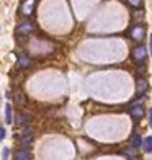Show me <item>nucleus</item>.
Returning <instances> with one entry per match:
<instances>
[{"instance_id":"f257e3e1","label":"nucleus","mask_w":152,"mask_h":160,"mask_svg":"<svg viewBox=\"0 0 152 160\" xmlns=\"http://www.w3.org/2000/svg\"><path fill=\"white\" fill-rule=\"evenodd\" d=\"M133 57L136 59L137 62H142L144 59H146V49H144V46H137L133 53Z\"/></svg>"},{"instance_id":"f03ea898","label":"nucleus","mask_w":152,"mask_h":160,"mask_svg":"<svg viewBox=\"0 0 152 160\" xmlns=\"http://www.w3.org/2000/svg\"><path fill=\"white\" fill-rule=\"evenodd\" d=\"M146 90H147L146 79H139V80H137V93H139V96H142L144 93H146Z\"/></svg>"},{"instance_id":"7ed1b4c3","label":"nucleus","mask_w":152,"mask_h":160,"mask_svg":"<svg viewBox=\"0 0 152 160\" xmlns=\"http://www.w3.org/2000/svg\"><path fill=\"white\" fill-rule=\"evenodd\" d=\"M131 116L134 118V119H137V118H142L144 116V110L141 106H133V110H131Z\"/></svg>"},{"instance_id":"20e7f679","label":"nucleus","mask_w":152,"mask_h":160,"mask_svg":"<svg viewBox=\"0 0 152 160\" xmlns=\"http://www.w3.org/2000/svg\"><path fill=\"white\" fill-rule=\"evenodd\" d=\"M133 38H134V39H142V38H144V28L142 26H136V28H134V30H133Z\"/></svg>"},{"instance_id":"39448f33","label":"nucleus","mask_w":152,"mask_h":160,"mask_svg":"<svg viewBox=\"0 0 152 160\" xmlns=\"http://www.w3.org/2000/svg\"><path fill=\"white\" fill-rule=\"evenodd\" d=\"M15 160H30L28 152H26L25 149H20V150H16V154H15Z\"/></svg>"},{"instance_id":"423d86ee","label":"nucleus","mask_w":152,"mask_h":160,"mask_svg":"<svg viewBox=\"0 0 152 160\" xmlns=\"http://www.w3.org/2000/svg\"><path fill=\"white\" fill-rule=\"evenodd\" d=\"M141 144H142V139H141V136H139V134H134L133 139H131V145H133L134 149H137Z\"/></svg>"},{"instance_id":"0eeeda50","label":"nucleus","mask_w":152,"mask_h":160,"mask_svg":"<svg viewBox=\"0 0 152 160\" xmlns=\"http://www.w3.org/2000/svg\"><path fill=\"white\" fill-rule=\"evenodd\" d=\"M5 119H7V124H10L12 123V106L7 103V106H5Z\"/></svg>"},{"instance_id":"6e6552de","label":"nucleus","mask_w":152,"mask_h":160,"mask_svg":"<svg viewBox=\"0 0 152 160\" xmlns=\"http://www.w3.org/2000/svg\"><path fill=\"white\" fill-rule=\"evenodd\" d=\"M144 150L152 152V136L151 137H146V141H144Z\"/></svg>"},{"instance_id":"1a4fd4ad","label":"nucleus","mask_w":152,"mask_h":160,"mask_svg":"<svg viewBox=\"0 0 152 160\" xmlns=\"http://www.w3.org/2000/svg\"><path fill=\"white\" fill-rule=\"evenodd\" d=\"M30 64H31V61H30L28 56H22V57H20V65H22V67H28Z\"/></svg>"},{"instance_id":"9d476101","label":"nucleus","mask_w":152,"mask_h":160,"mask_svg":"<svg viewBox=\"0 0 152 160\" xmlns=\"http://www.w3.org/2000/svg\"><path fill=\"white\" fill-rule=\"evenodd\" d=\"M15 101L18 103V105H25V95H23V93H16V95H15Z\"/></svg>"},{"instance_id":"9b49d317","label":"nucleus","mask_w":152,"mask_h":160,"mask_svg":"<svg viewBox=\"0 0 152 160\" xmlns=\"http://www.w3.org/2000/svg\"><path fill=\"white\" fill-rule=\"evenodd\" d=\"M31 28H33V26H31L30 23H25V25H23V26H20V31H22L23 34H26V33H28V31H31Z\"/></svg>"},{"instance_id":"f8f14e48","label":"nucleus","mask_w":152,"mask_h":160,"mask_svg":"<svg viewBox=\"0 0 152 160\" xmlns=\"http://www.w3.org/2000/svg\"><path fill=\"white\" fill-rule=\"evenodd\" d=\"M10 155V149L8 147H2V160H7Z\"/></svg>"},{"instance_id":"ddd939ff","label":"nucleus","mask_w":152,"mask_h":160,"mask_svg":"<svg viewBox=\"0 0 152 160\" xmlns=\"http://www.w3.org/2000/svg\"><path fill=\"white\" fill-rule=\"evenodd\" d=\"M25 133H26V136L23 137V145H28L30 142H31V137H30V129H26Z\"/></svg>"},{"instance_id":"4468645a","label":"nucleus","mask_w":152,"mask_h":160,"mask_svg":"<svg viewBox=\"0 0 152 160\" xmlns=\"http://www.w3.org/2000/svg\"><path fill=\"white\" fill-rule=\"evenodd\" d=\"M5 136H7V133H5V129H0V139H5Z\"/></svg>"},{"instance_id":"2eb2a0df","label":"nucleus","mask_w":152,"mask_h":160,"mask_svg":"<svg viewBox=\"0 0 152 160\" xmlns=\"http://www.w3.org/2000/svg\"><path fill=\"white\" fill-rule=\"evenodd\" d=\"M18 121H20V123H26L28 119H26V116H20V118H18Z\"/></svg>"},{"instance_id":"dca6fc26","label":"nucleus","mask_w":152,"mask_h":160,"mask_svg":"<svg viewBox=\"0 0 152 160\" xmlns=\"http://www.w3.org/2000/svg\"><path fill=\"white\" fill-rule=\"evenodd\" d=\"M128 3H131V5H141V2H134V0H129V2H128Z\"/></svg>"},{"instance_id":"f3484780","label":"nucleus","mask_w":152,"mask_h":160,"mask_svg":"<svg viewBox=\"0 0 152 160\" xmlns=\"http://www.w3.org/2000/svg\"><path fill=\"white\" fill-rule=\"evenodd\" d=\"M149 43H151V49H152V36H151V39H149Z\"/></svg>"},{"instance_id":"a211bd4d","label":"nucleus","mask_w":152,"mask_h":160,"mask_svg":"<svg viewBox=\"0 0 152 160\" xmlns=\"http://www.w3.org/2000/svg\"><path fill=\"white\" fill-rule=\"evenodd\" d=\"M151 126H152V110H151Z\"/></svg>"}]
</instances>
